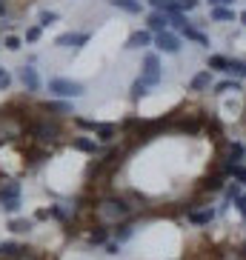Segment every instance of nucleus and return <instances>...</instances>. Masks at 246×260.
Returning <instances> with one entry per match:
<instances>
[{
  "label": "nucleus",
  "mask_w": 246,
  "mask_h": 260,
  "mask_svg": "<svg viewBox=\"0 0 246 260\" xmlns=\"http://www.w3.org/2000/svg\"><path fill=\"white\" fill-rule=\"evenodd\" d=\"M235 209H238V212H240V217H243V223H246V191H243V194H240L238 200H235Z\"/></svg>",
  "instance_id": "obj_39"
},
{
  "label": "nucleus",
  "mask_w": 246,
  "mask_h": 260,
  "mask_svg": "<svg viewBox=\"0 0 246 260\" xmlns=\"http://www.w3.org/2000/svg\"><path fill=\"white\" fill-rule=\"evenodd\" d=\"M95 135H98L100 143H112L120 135V123H98L95 126Z\"/></svg>",
  "instance_id": "obj_20"
},
{
  "label": "nucleus",
  "mask_w": 246,
  "mask_h": 260,
  "mask_svg": "<svg viewBox=\"0 0 246 260\" xmlns=\"http://www.w3.org/2000/svg\"><path fill=\"white\" fill-rule=\"evenodd\" d=\"M215 86V77H212V72L209 69H200L198 75L189 80V92H195V94H203V92H209Z\"/></svg>",
  "instance_id": "obj_15"
},
{
  "label": "nucleus",
  "mask_w": 246,
  "mask_h": 260,
  "mask_svg": "<svg viewBox=\"0 0 246 260\" xmlns=\"http://www.w3.org/2000/svg\"><path fill=\"white\" fill-rule=\"evenodd\" d=\"M140 80H143L149 89H155V86L163 83V63H161V57H158V52H146V54H143Z\"/></svg>",
  "instance_id": "obj_3"
},
{
  "label": "nucleus",
  "mask_w": 246,
  "mask_h": 260,
  "mask_svg": "<svg viewBox=\"0 0 246 260\" xmlns=\"http://www.w3.org/2000/svg\"><path fill=\"white\" fill-rule=\"evenodd\" d=\"M29 254H32V249L26 243H17V240H3L0 243V257L3 260H23Z\"/></svg>",
  "instance_id": "obj_10"
},
{
  "label": "nucleus",
  "mask_w": 246,
  "mask_h": 260,
  "mask_svg": "<svg viewBox=\"0 0 246 260\" xmlns=\"http://www.w3.org/2000/svg\"><path fill=\"white\" fill-rule=\"evenodd\" d=\"M238 20H240V23L246 26V12H240V15H238Z\"/></svg>",
  "instance_id": "obj_44"
},
{
  "label": "nucleus",
  "mask_w": 246,
  "mask_h": 260,
  "mask_svg": "<svg viewBox=\"0 0 246 260\" xmlns=\"http://www.w3.org/2000/svg\"><path fill=\"white\" fill-rule=\"evenodd\" d=\"M40 31H43L40 26H29V29H26V40H29V43H38V40H40Z\"/></svg>",
  "instance_id": "obj_37"
},
{
  "label": "nucleus",
  "mask_w": 246,
  "mask_h": 260,
  "mask_svg": "<svg viewBox=\"0 0 246 260\" xmlns=\"http://www.w3.org/2000/svg\"><path fill=\"white\" fill-rule=\"evenodd\" d=\"M226 66H229V57L226 54H209L206 57V69L215 75V72H223L226 75Z\"/></svg>",
  "instance_id": "obj_28"
},
{
  "label": "nucleus",
  "mask_w": 246,
  "mask_h": 260,
  "mask_svg": "<svg viewBox=\"0 0 246 260\" xmlns=\"http://www.w3.org/2000/svg\"><path fill=\"white\" fill-rule=\"evenodd\" d=\"M209 17H212L215 23H235V20H238V12H235V9H212Z\"/></svg>",
  "instance_id": "obj_29"
},
{
  "label": "nucleus",
  "mask_w": 246,
  "mask_h": 260,
  "mask_svg": "<svg viewBox=\"0 0 246 260\" xmlns=\"http://www.w3.org/2000/svg\"><path fill=\"white\" fill-rule=\"evenodd\" d=\"M152 3V9L155 12H163V15H172L175 9H172V0H149Z\"/></svg>",
  "instance_id": "obj_34"
},
{
  "label": "nucleus",
  "mask_w": 246,
  "mask_h": 260,
  "mask_svg": "<svg viewBox=\"0 0 246 260\" xmlns=\"http://www.w3.org/2000/svg\"><path fill=\"white\" fill-rule=\"evenodd\" d=\"M226 180H229V177L223 175L221 169H212V172H209L206 177H203V180H200V186H198V194H203V198H212V194H218V191H223L226 189Z\"/></svg>",
  "instance_id": "obj_5"
},
{
  "label": "nucleus",
  "mask_w": 246,
  "mask_h": 260,
  "mask_svg": "<svg viewBox=\"0 0 246 260\" xmlns=\"http://www.w3.org/2000/svg\"><path fill=\"white\" fill-rule=\"evenodd\" d=\"M6 229L12 232V235H29V232L35 229V217H9Z\"/></svg>",
  "instance_id": "obj_21"
},
{
  "label": "nucleus",
  "mask_w": 246,
  "mask_h": 260,
  "mask_svg": "<svg viewBox=\"0 0 246 260\" xmlns=\"http://www.w3.org/2000/svg\"><path fill=\"white\" fill-rule=\"evenodd\" d=\"M38 220H49V212L46 209H38V212H35V223Z\"/></svg>",
  "instance_id": "obj_42"
},
{
  "label": "nucleus",
  "mask_w": 246,
  "mask_h": 260,
  "mask_svg": "<svg viewBox=\"0 0 246 260\" xmlns=\"http://www.w3.org/2000/svg\"><path fill=\"white\" fill-rule=\"evenodd\" d=\"M198 6H200V0H172V9H175L172 15H189V12H195Z\"/></svg>",
  "instance_id": "obj_30"
},
{
  "label": "nucleus",
  "mask_w": 246,
  "mask_h": 260,
  "mask_svg": "<svg viewBox=\"0 0 246 260\" xmlns=\"http://www.w3.org/2000/svg\"><path fill=\"white\" fill-rule=\"evenodd\" d=\"M20 43H23V40L17 38V35H9V38L3 40V46H6L9 52H17V49H20Z\"/></svg>",
  "instance_id": "obj_36"
},
{
  "label": "nucleus",
  "mask_w": 246,
  "mask_h": 260,
  "mask_svg": "<svg viewBox=\"0 0 246 260\" xmlns=\"http://www.w3.org/2000/svg\"><path fill=\"white\" fill-rule=\"evenodd\" d=\"M17 80L23 83L26 92H40V75L32 63H23V66L17 69Z\"/></svg>",
  "instance_id": "obj_12"
},
{
  "label": "nucleus",
  "mask_w": 246,
  "mask_h": 260,
  "mask_svg": "<svg viewBox=\"0 0 246 260\" xmlns=\"http://www.w3.org/2000/svg\"><path fill=\"white\" fill-rule=\"evenodd\" d=\"M226 146V154H223L221 160L223 163H232V166H243L246 160V146L240 143V140H229V143H223Z\"/></svg>",
  "instance_id": "obj_14"
},
{
  "label": "nucleus",
  "mask_w": 246,
  "mask_h": 260,
  "mask_svg": "<svg viewBox=\"0 0 246 260\" xmlns=\"http://www.w3.org/2000/svg\"><path fill=\"white\" fill-rule=\"evenodd\" d=\"M226 75L235 77V80H246V60H240V57H229Z\"/></svg>",
  "instance_id": "obj_27"
},
{
  "label": "nucleus",
  "mask_w": 246,
  "mask_h": 260,
  "mask_svg": "<svg viewBox=\"0 0 246 260\" xmlns=\"http://www.w3.org/2000/svg\"><path fill=\"white\" fill-rule=\"evenodd\" d=\"M146 94H149V86L138 77V80L132 83V89H129V98H132V100H140V98H146Z\"/></svg>",
  "instance_id": "obj_32"
},
{
  "label": "nucleus",
  "mask_w": 246,
  "mask_h": 260,
  "mask_svg": "<svg viewBox=\"0 0 246 260\" xmlns=\"http://www.w3.org/2000/svg\"><path fill=\"white\" fill-rule=\"evenodd\" d=\"M235 0H209V9H232Z\"/></svg>",
  "instance_id": "obj_38"
},
{
  "label": "nucleus",
  "mask_w": 246,
  "mask_h": 260,
  "mask_svg": "<svg viewBox=\"0 0 246 260\" xmlns=\"http://www.w3.org/2000/svg\"><path fill=\"white\" fill-rule=\"evenodd\" d=\"M229 92H240V80L226 77V80H218V83L212 86V94H229Z\"/></svg>",
  "instance_id": "obj_25"
},
{
  "label": "nucleus",
  "mask_w": 246,
  "mask_h": 260,
  "mask_svg": "<svg viewBox=\"0 0 246 260\" xmlns=\"http://www.w3.org/2000/svg\"><path fill=\"white\" fill-rule=\"evenodd\" d=\"M49 92L57 100H75L83 94V83H77L72 77H52L49 80Z\"/></svg>",
  "instance_id": "obj_4"
},
{
  "label": "nucleus",
  "mask_w": 246,
  "mask_h": 260,
  "mask_svg": "<svg viewBox=\"0 0 246 260\" xmlns=\"http://www.w3.org/2000/svg\"><path fill=\"white\" fill-rule=\"evenodd\" d=\"M135 237V220H120L112 226V240H117V243H126V240H132Z\"/></svg>",
  "instance_id": "obj_19"
},
{
  "label": "nucleus",
  "mask_w": 246,
  "mask_h": 260,
  "mask_svg": "<svg viewBox=\"0 0 246 260\" xmlns=\"http://www.w3.org/2000/svg\"><path fill=\"white\" fill-rule=\"evenodd\" d=\"M177 35H180V38H186V40H192V43H198V46H203V49L212 46V43H209V38L192 23V20H189L186 26H180V29H177Z\"/></svg>",
  "instance_id": "obj_16"
},
{
  "label": "nucleus",
  "mask_w": 246,
  "mask_h": 260,
  "mask_svg": "<svg viewBox=\"0 0 246 260\" xmlns=\"http://www.w3.org/2000/svg\"><path fill=\"white\" fill-rule=\"evenodd\" d=\"M20 206H23V200H12V203H0V212H6L9 217H17V212H20Z\"/></svg>",
  "instance_id": "obj_33"
},
{
  "label": "nucleus",
  "mask_w": 246,
  "mask_h": 260,
  "mask_svg": "<svg viewBox=\"0 0 246 260\" xmlns=\"http://www.w3.org/2000/svg\"><path fill=\"white\" fill-rule=\"evenodd\" d=\"M109 6L120 9V12H126V15H140L143 3H140V0H109Z\"/></svg>",
  "instance_id": "obj_26"
},
{
  "label": "nucleus",
  "mask_w": 246,
  "mask_h": 260,
  "mask_svg": "<svg viewBox=\"0 0 246 260\" xmlns=\"http://www.w3.org/2000/svg\"><path fill=\"white\" fill-rule=\"evenodd\" d=\"M155 43V35L149 29H138V31H132L129 40H126V49H146Z\"/></svg>",
  "instance_id": "obj_17"
},
{
  "label": "nucleus",
  "mask_w": 246,
  "mask_h": 260,
  "mask_svg": "<svg viewBox=\"0 0 246 260\" xmlns=\"http://www.w3.org/2000/svg\"><path fill=\"white\" fill-rule=\"evenodd\" d=\"M72 149H75V152H83V154H100L103 152V143H100L98 138H89V135H75V138H72Z\"/></svg>",
  "instance_id": "obj_11"
},
{
  "label": "nucleus",
  "mask_w": 246,
  "mask_h": 260,
  "mask_svg": "<svg viewBox=\"0 0 246 260\" xmlns=\"http://www.w3.org/2000/svg\"><path fill=\"white\" fill-rule=\"evenodd\" d=\"M243 194V186L238 183V180H232V183H226V189H223V198L229 200V203H235V200Z\"/></svg>",
  "instance_id": "obj_31"
},
{
  "label": "nucleus",
  "mask_w": 246,
  "mask_h": 260,
  "mask_svg": "<svg viewBox=\"0 0 246 260\" xmlns=\"http://www.w3.org/2000/svg\"><path fill=\"white\" fill-rule=\"evenodd\" d=\"M9 15V6H6V0H0V17H6Z\"/></svg>",
  "instance_id": "obj_43"
},
{
  "label": "nucleus",
  "mask_w": 246,
  "mask_h": 260,
  "mask_svg": "<svg viewBox=\"0 0 246 260\" xmlns=\"http://www.w3.org/2000/svg\"><path fill=\"white\" fill-rule=\"evenodd\" d=\"M215 217H218V209L215 206H198V209H189V212H186V220L192 223V226H198V229L209 226Z\"/></svg>",
  "instance_id": "obj_9"
},
{
  "label": "nucleus",
  "mask_w": 246,
  "mask_h": 260,
  "mask_svg": "<svg viewBox=\"0 0 246 260\" xmlns=\"http://www.w3.org/2000/svg\"><path fill=\"white\" fill-rule=\"evenodd\" d=\"M158 52H163V54H177L180 52V35L177 31H161V35H155V43H152Z\"/></svg>",
  "instance_id": "obj_7"
},
{
  "label": "nucleus",
  "mask_w": 246,
  "mask_h": 260,
  "mask_svg": "<svg viewBox=\"0 0 246 260\" xmlns=\"http://www.w3.org/2000/svg\"><path fill=\"white\" fill-rule=\"evenodd\" d=\"M106 254L117 257V254H120V243H117V240H109V243H106Z\"/></svg>",
  "instance_id": "obj_41"
},
{
  "label": "nucleus",
  "mask_w": 246,
  "mask_h": 260,
  "mask_svg": "<svg viewBox=\"0 0 246 260\" xmlns=\"http://www.w3.org/2000/svg\"><path fill=\"white\" fill-rule=\"evenodd\" d=\"M95 209H98L103 217H109V220H132L135 217V206H132V200L126 198V194H103V198H98V203H95Z\"/></svg>",
  "instance_id": "obj_2"
},
{
  "label": "nucleus",
  "mask_w": 246,
  "mask_h": 260,
  "mask_svg": "<svg viewBox=\"0 0 246 260\" xmlns=\"http://www.w3.org/2000/svg\"><path fill=\"white\" fill-rule=\"evenodd\" d=\"M26 135H29L35 143H57L63 138V126L60 120H54V117L43 115V117H32V120L23 123Z\"/></svg>",
  "instance_id": "obj_1"
},
{
  "label": "nucleus",
  "mask_w": 246,
  "mask_h": 260,
  "mask_svg": "<svg viewBox=\"0 0 246 260\" xmlns=\"http://www.w3.org/2000/svg\"><path fill=\"white\" fill-rule=\"evenodd\" d=\"M89 40H92V35H89V31H63V35H57L54 46H60V49H75V52H80V49H83Z\"/></svg>",
  "instance_id": "obj_6"
},
{
  "label": "nucleus",
  "mask_w": 246,
  "mask_h": 260,
  "mask_svg": "<svg viewBox=\"0 0 246 260\" xmlns=\"http://www.w3.org/2000/svg\"><path fill=\"white\" fill-rule=\"evenodd\" d=\"M46 212H49V217H52V220L63 223V226H69V220H72V209L69 206H63V203H52Z\"/></svg>",
  "instance_id": "obj_23"
},
{
  "label": "nucleus",
  "mask_w": 246,
  "mask_h": 260,
  "mask_svg": "<svg viewBox=\"0 0 246 260\" xmlns=\"http://www.w3.org/2000/svg\"><path fill=\"white\" fill-rule=\"evenodd\" d=\"M146 29L152 31V35L169 31V15H163V12H149L146 15Z\"/></svg>",
  "instance_id": "obj_18"
},
{
  "label": "nucleus",
  "mask_w": 246,
  "mask_h": 260,
  "mask_svg": "<svg viewBox=\"0 0 246 260\" xmlns=\"http://www.w3.org/2000/svg\"><path fill=\"white\" fill-rule=\"evenodd\" d=\"M20 183L17 180H6L0 186V203H12V200H20Z\"/></svg>",
  "instance_id": "obj_22"
},
{
  "label": "nucleus",
  "mask_w": 246,
  "mask_h": 260,
  "mask_svg": "<svg viewBox=\"0 0 246 260\" xmlns=\"http://www.w3.org/2000/svg\"><path fill=\"white\" fill-rule=\"evenodd\" d=\"M54 20H57V12H40V17H38V26H40V29H46V26H52Z\"/></svg>",
  "instance_id": "obj_35"
},
{
  "label": "nucleus",
  "mask_w": 246,
  "mask_h": 260,
  "mask_svg": "<svg viewBox=\"0 0 246 260\" xmlns=\"http://www.w3.org/2000/svg\"><path fill=\"white\" fill-rule=\"evenodd\" d=\"M9 86H12V75H9L6 69H0V89H3V92H6Z\"/></svg>",
  "instance_id": "obj_40"
},
{
  "label": "nucleus",
  "mask_w": 246,
  "mask_h": 260,
  "mask_svg": "<svg viewBox=\"0 0 246 260\" xmlns=\"http://www.w3.org/2000/svg\"><path fill=\"white\" fill-rule=\"evenodd\" d=\"M109 240H112V226H106V223L89 226V232H86V243L89 246H106Z\"/></svg>",
  "instance_id": "obj_13"
},
{
  "label": "nucleus",
  "mask_w": 246,
  "mask_h": 260,
  "mask_svg": "<svg viewBox=\"0 0 246 260\" xmlns=\"http://www.w3.org/2000/svg\"><path fill=\"white\" fill-rule=\"evenodd\" d=\"M43 160H49V152H46V149H40V146H29V149H26V163H29V169L40 166Z\"/></svg>",
  "instance_id": "obj_24"
},
{
  "label": "nucleus",
  "mask_w": 246,
  "mask_h": 260,
  "mask_svg": "<svg viewBox=\"0 0 246 260\" xmlns=\"http://www.w3.org/2000/svg\"><path fill=\"white\" fill-rule=\"evenodd\" d=\"M40 112H49V117H54V120H63V117H75V106H72V100H46L43 106H40Z\"/></svg>",
  "instance_id": "obj_8"
}]
</instances>
